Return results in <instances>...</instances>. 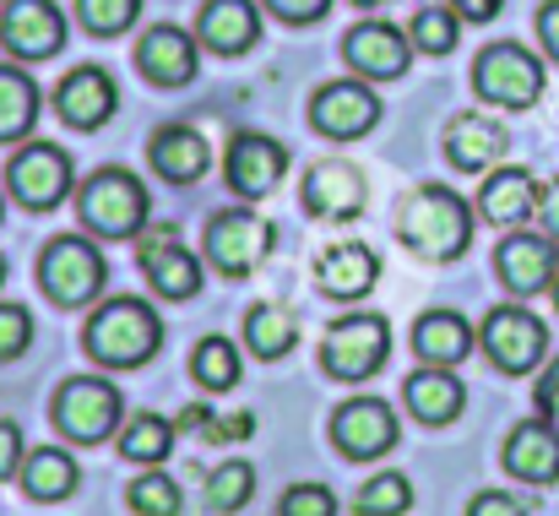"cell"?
Instances as JSON below:
<instances>
[{
	"mask_svg": "<svg viewBox=\"0 0 559 516\" xmlns=\"http://www.w3.org/2000/svg\"><path fill=\"white\" fill-rule=\"evenodd\" d=\"M413 348L424 364H462L473 353V327L456 316V310H429L418 327H413Z\"/></svg>",
	"mask_w": 559,
	"mask_h": 516,
	"instance_id": "cell-28",
	"label": "cell"
},
{
	"mask_svg": "<svg viewBox=\"0 0 559 516\" xmlns=\"http://www.w3.org/2000/svg\"><path fill=\"white\" fill-rule=\"evenodd\" d=\"M343 55H348V66H354L359 77L385 82V77H402V71H407L413 38H407L402 27H391V22H359V27L343 38Z\"/></svg>",
	"mask_w": 559,
	"mask_h": 516,
	"instance_id": "cell-17",
	"label": "cell"
},
{
	"mask_svg": "<svg viewBox=\"0 0 559 516\" xmlns=\"http://www.w3.org/2000/svg\"><path fill=\"white\" fill-rule=\"evenodd\" d=\"M272 245H277V228L266 218H255V212H217L206 223V261L217 272H228V278L255 272L272 256Z\"/></svg>",
	"mask_w": 559,
	"mask_h": 516,
	"instance_id": "cell-8",
	"label": "cell"
},
{
	"mask_svg": "<svg viewBox=\"0 0 559 516\" xmlns=\"http://www.w3.org/2000/svg\"><path fill=\"white\" fill-rule=\"evenodd\" d=\"M22 430L16 424H0V479H11V473H22Z\"/></svg>",
	"mask_w": 559,
	"mask_h": 516,
	"instance_id": "cell-42",
	"label": "cell"
},
{
	"mask_svg": "<svg viewBox=\"0 0 559 516\" xmlns=\"http://www.w3.org/2000/svg\"><path fill=\"white\" fill-rule=\"evenodd\" d=\"M354 5H380V0H354Z\"/></svg>",
	"mask_w": 559,
	"mask_h": 516,
	"instance_id": "cell-48",
	"label": "cell"
},
{
	"mask_svg": "<svg viewBox=\"0 0 559 516\" xmlns=\"http://www.w3.org/2000/svg\"><path fill=\"white\" fill-rule=\"evenodd\" d=\"M55 424H60V435H71L82 446H98L120 424V391L98 375H76L55 391Z\"/></svg>",
	"mask_w": 559,
	"mask_h": 516,
	"instance_id": "cell-7",
	"label": "cell"
},
{
	"mask_svg": "<svg viewBox=\"0 0 559 516\" xmlns=\"http://www.w3.org/2000/svg\"><path fill=\"white\" fill-rule=\"evenodd\" d=\"M538 38H544V49L559 60V0H549V5L538 11Z\"/></svg>",
	"mask_w": 559,
	"mask_h": 516,
	"instance_id": "cell-46",
	"label": "cell"
},
{
	"mask_svg": "<svg viewBox=\"0 0 559 516\" xmlns=\"http://www.w3.org/2000/svg\"><path fill=\"white\" fill-rule=\"evenodd\" d=\"M5 185L33 212L60 207L71 196V159H66V148H55V142H22L11 153V164H5Z\"/></svg>",
	"mask_w": 559,
	"mask_h": 516,
	"instance_id": "cell-9",
	"label": "cell"
},
{
	"mask_svg": "<svg viewBox=\"0 0 559 516\" xmlns=\"http://www.w3.org/2000/svg\"><path fill=\"white\" fill-rule=\"evenodd\" d=\"M467 516H527V506H522L516 495H506V490H484V495L467 506Z\"/></svg>",
	"mask_w": 559,
	"mask_h": 516,
	"instance_id": "cell-41",
	"label": "cell"
},
{
	"mask_svg": "<svg viewBox=\"0 0 559 516\" xmlns=\"http://www.w3.org/2000/svg\"><path fill=\"white\" fill-rule=\"evenodd\" d=\"M402 397H407V408H413L424 424H451V419L462 413V402H467L462 380H456L445 364H424V370H413L407 386H402Z\"/></svg>",
	"mask_w": 559,
	"mask_h": 516,
	"instance_id": "cell-25",
	"label": "cell"
},
{
	"mask_svg": "<svg viewBox=\"0 0 559 516\" xmlns=\"http://www.w3.org/2000/svg\"><path fill=\"white\" fill-rule=\"evenodd\" d=\"M506 473L527 479V484H555L559 479V430L549 419L516 424L506 441Z\"/></svg>",
	"mask_w": 559,
	"mask_h": 516,
	"instance_id": "cell-22",
	"label": "cell"
},
{
	"mask_svg": "<svg viewBox=\"0 0 559 516\" xmlns=\"http://www.w3.org/2000/svg\"><path fill=\"white\" fill-rule=\"evenodd\" d=\"M76 484H82V473H76L71 452H60V446H38V452L22 457V490H27L33 501H66Z\"/></svg>",
	"mask_w": 559,
	"mask_h": 516,
	"instance_id": "cell-29",
	"label": "cell"
},
{
	"mask_svg": "<svg viewBox=\"0 0 559 516\" xmlns=\"http://www.w3.org/2000/svg\"><path fill=\"white\" fill-rule=\"evenodd\" d=\"M131 506L142 516H180V484L169 473H147L131 484Z\"/></svg>",
	"mask_w": 559,
	"mask_h": 516,
	"instance_id": "cell-37",
	"label": "cell"
},
{
	"mask_svg": "<svg viewBox=\"0 0 559 516\" xmlns=\"http://www.w3.org/2000/svg\"><path fill=\"white\" fill-rule=\"evenodd\" d=\"M153 169L164 174V179H175V185H190V179H201L206 164H212V148H206V137L201 131H190V126H164L158 137H153Z\"/></svg>",
	"mask_w": 559,
	"mask_h": 516,
	"instance_id": "cell-27",
	"label": "cell"
},
{
	"mask_svg": "<svg viewBox=\"0 0 559 516\" xmlns=\"http://www.w3.org/2000/svg\"><path fill=\"white\" fill-rule=\"evenodd\" d=\"M0 212H5V201H0Z\"/></svg>",
	"mask_w": 559,
	"mask_h": 516,
	"instance_id": "cell-51",
	"label": "cell"
},
{
	"mask_svg": "<svg viewBox=\"0 0 559 516\" xmlns=\"http://www.w3.org/2000/svg\"><path fill=\"white\" fill-rule=\"evenodd\" d=\"M365 201H370V185H365V174L354 169V164L326 159V164H316V169L305 174V207H310V218H321V223L359 218Z\"/></svg>",
	"mask_w": 559,
	"mask_h": 516,
	"instance_id": "cell-14",
	"label": "cell"
},
{
	"mask_svg": "<svg viewBox=\"0 0 559 516\" xmlns=\"http://www.w3.org/2000/svg\"><path fill=\"white\" fill-rule=\"evenodd\" d=\"M164 343V321L147 300H109L104 310H93L87 321V348L98 364L109 370H136L147 364Z\"/></svg>",
	"mask_w": 559,
	"mask_h": 516,
	"instance_id": "cell-2",
	"label": "cell"
},
{
	"mask_svg": "<svg viewBox=\"0 0 559 516\" xmlns=\"http://www.w3.org/2000/svg\"><path fill=\"white\" fill-rule=\"evenodd\" d=\"M245 338H250V348L261 359H283V353H294V343H299V321L283 305H255L250 321H245Z\"/></svg>",
	"mask_w": 559,
	"mask_h": 516,
	"instance_id": "cell-31",
	"label": "cell"
},
{
	"mask_svg": "<svg viewBox=\"0 0 559 516\" xmlns=\"http://www.w3.org/2000/svg\"><path fill=\"white\" fill-rule=\"evenodd\" d=\"M277 516H337V495H332L326 484H294V490L283 495Z\"/></svg>",
	"mask_w": 559,
	"mask_h": 516,
	"instance_id": "cell-39",
	"label": "cell"
},
{
	"mask_svg": "<svg viewBox=\"0 0 559 516\" xmlns=\"http://www.w3.org/2000/svg\"><path fill=\"white\" fill-rule=\"evenodd\" d=\"M0 44H5L16 60H49V55H60V44H66V16H60L49 0H5Z\"/></svg>",
	"mask_w": 559,
	"mask_h": 516,
	"instance_id": "cell-13",
	"label": "cell"
},
{
	"mask_svg": "<svg viewBox=\"0 0 559 516\" xmlns=\"http://www.w3.org/2000/svg\"><path fill=\"white\" fill-rule=\"evenodd\" d=\"M506 148H511V137H506V126H495L489 115H456V120L445 126V153H451L456 169H467V174L495 169V164L506 159Z\"/></svg>",
	"mask_w": 559,
	"mask_h": 516,
	"instance_id": "cell-23",
	"label": "cell"
},
{
	"mask_svg": "<svg viewBox=\"0 0 559 516\" xmlns=\"http://www.w3.org/2000/svg\"><path fill=\"white\" fill-rule=\"evenodd\" d=\"M385 353H391V321L374 310H354V316L332 321L321 338V359L337 380H370L385 364Z\"/></svg>",
	"mask_w": 559,
	"mask_h": 516,
	"instance_id": "cell-4",
	"label": "cell"
},
{
	"mask_svg": "<svg viewBox=\"0 0 559 516\" xmlns=\"http://www.w3.org/2000/svg\"><path fill=\"white\" fill-rule=\"evenodd\" d=\"M261 33V16L250 0H206L201 5V22H195V38L212 49V55H245Z\"/></svg>",
	"mask_w": 559,
	"mask_h": 516,
	"instance_id": "cell-24",
	"label": "cell"
},
{
	"mask_svg": "<svg viewBox=\"0 0 559 516\" xmlns=\"http://www.w3.org/2000/svg\"><path fill=\"white\" fill-rule=\"evenodd\" d=\"M115 104H120V93H115V77H109L104 66H82V71H71V77L55 87V109H60V120L76 126V131H98V126L115 115Z\"/></svg>",
	"mask_w": 559,
	"mask_h": 516,
	"instance_id": "cell-16",
	"label": "cell"
},
{
	"mask_svg": "<svg viewBox=\"0 0 559 516\" xmlns=\"http://www.w3.org/2000/svg\"><path fill=\"white\" fill-rule=\"evenodd\" d=\"M76 5H82L87 33H104V38L126 33L136 22V11H142V0H76Z\"/></svg>",
	"mask_w": 559,
	"mask_h": 516,
	"instance_id": "cell-38",
	"label": "cell"
},
{
	"mask_svg": "<svg viewBox=\"0 0 559 516\" xmlns=\"http://www.w3.org/2000/svg\"><path fill=\"white\" fill-rule=\"evenodd\" d=\"M478 212L489 218V223H527L533 212H538V179L527 169H495L484 179V190H478Z\"/></svg>",
	"mask_w": 559,
	"mask_h": 516,
	"instance_id": "cell-26",
	"label": "cell"
},
{
	"mask_svg": "<svg viewBox=\"0 0 559 516\" xmlns=\"http://www.w3.org/2000/svg\"><path fill=\"white\" fill-rule=\"evenodd\" d=\"M500 5L506 0H451V11L467 16V22H489V16H500Z\"/></svg>",
	"mask_w": 559,
	"mask_h": 516,
	"instance_id": "cell-47",
	"label": "cell"
},
{
	"mask_svg": "<svg viewBox=\"0 0 559 516\" xmlns=\"http://www.w3.org/2000/svg\"><path fill=\"white\" fill-rule=\"evenodd\" d=\"M136 256H142V267H147V278H153V289L164 300H190L201 289V261L180 245V228L175 223H142Z\"/></svg>",
	"mask_w": 559,
	"mask_h": 516,
	"instance_id": "cell-11",
	"label": "cell"
},
{
	"mask_svg": "<svg viewBox=\"0 0 559 516\" xmlns=\"http://www.w3.org/2000/svg\"><path fill=\"white\" fill-rule=\"evenodd\" d=\"M500 267V283L511 294H538V289H555L559 278V256H555V239L549 234H511L495 256Z\"/></svg>",
	"mask_w": 559,
	"mask_h": 516,
	"instance_id": "cell-18",
	"label": "cell"
},
{
	"mask_svg": "<svg viewBox=\"0 0 559 516\" xmlns=\"http://www.w3.org/2000/svg\"><path fill=\"white\" fill-rule=\"evenodd\" d=\"M33 343V316L22 305H0V359H22Z\"/></svg>",
	"mask_w": 559,
	"mask_h": 516,
	"instance_id": "cell-40",
	"label": "cell"
},
{
	"mask_svg": "<svg viewBox=\"0 0 559 516\" xmlns=\"http://www.w3.org/2000/svg\"><path fill=\"white\" fill-rule=\"evenodd\" d=\"M0 283H5V261H0Z\"/></svg>",
	"mask_w": 559,
	"mask_h": 516,
	"instance_id": "cell-50",
	"label": "cell"
},
{
	"mask_svg": "<svg viewBox=\"0 0 559 516\" xmlns=\"http://www.w3.org/2000/svg\"><path fill=\"white\" fill-rule=\"evenodd\" d=\"M538 408H544V419L559 430V359L544 370V380H538Z\"/></svg>",
	"mask_w": 559,
	"mask_h": 516,
	"instance_id": "cell-45",
	"label": "cell"
},
{
	"mask_svg": "<svg viewBox=\"0 0 559 516\" xmlns=\"http://www.w3.org/2000/svg\"><path fill=\"white\" fill-rule=\"evenodd\" d=\"M407 506H413V484L402 473H374L370 484L359 490V501H354L359 516H402Z\"/></svg>",
	"mask_w": 559,
	"mask_h": 516,
	"instance_id": "cell-35",
	"label": "cell"
},
{
	"mask_svg": "<svg viewBox=\"0 0 559 516\" xmlns=\"http://www.w3.org/2000/svg\"><path fill=\"white\" fill-rule=\"evenodd\" d=\"M396 234L424 261H456L467 250V239H473V212H467V201L451 185H418L402 201Z\"/></svg>",
	"mask_w": 559,
	"mask_h": 516,
	"instance_id": "cell-1",
	"label": "cell"
},
{
	"mask_svg": "<svg viewBox=\"0 0 559 516\" xmlns=\"http://www.w3.org/2000/svg\"><path fill=\"white\" fill-rule=\"evenodd\" d=\"M288 169V148L283 142H272V137H255V131H245V137H234V148H228V185L239 190V196H266V190H277V179Z\"/></svg>",
	"mask_w": 559,
	"mask_h": 516,
	"instance_id": "cell-20",
	"label": "cell"
},
{
	"mask_svg": "<svg viewBox=\"0 0 559 516\" xmlns=\"http://www.w3.org/2000/svg\"><path fill=\"white\" fill-rule=\"evenodd\" d=\"M310 120H316L326 137L354 142V137L374 131V120H380V98H374L365 82H332V87H321V93H316Z\"/></svg>",
	"mask_w": 559,
	"mask_h": 516,
	"instance_id": "cell-15",
	"label": "cell"
},
{
	"mask_svg": "<svg viewBox=\"0 0 559 516\" xmlns=\"http://www.w3.org/2000/svg\"><path fill=\"white\" fill-rule=\"evenodd\" d=\"M283 22H316V16H326V5L332 0H266Z\"/></svg>",
	"mask_w": 559,
	"mask_h": 516,
	"instance_id": "cell-43",
	"label": "cell"
},
{
	"mask_svg": "<svg viewBox=\"0 0 559 516\" xmlns=\"http://www.w3.org/2000/svg\"><path fill=\"white\" fill-rule=\"evenodd\" d=\"M175 441H180V424H169L164 413H136V419L126 424L120 452H126L131 462H164V457L175 452Z\"/></svg>",
	"mask_w": 559,
	"mask_h": 516,
	"instance_id": "cell-32",
	"label": "cell"
},
{
	"mask_svg": "<svg viewBox=\"0 0 559 516\" xmlns=\"http://www.w3.org/2000/svg\"><path fill=\"white\" fill-rule=\"evenodd\" d=\"M533 218L544 223V234H549V239H559V179L538 185V212H533Z\"/></svg>",
	"mask_w": 559,
	"mask_h": 516,
	"instance_id": "cell-44",
	"label": "cell"
},
{
	"mask_svg": "<svg viewBox=\"0 0 559 516\" xmlns=\"http://www.w3.org/2000/svg\"><path fill=\"white\" fill-rule=\"evenodd\" d=\"M195 380L206 391L239 386V348L228 343V338H201V348H195Z\"/></svg>",
	"mask_w": 559,
	"mask_h": 516,
	"instance_id": "cell-34",
	"label": "cell"
},
{
	"mask_svg": "<svg viewBox=\"0 0 559 516\" xmlns=\"http://www.w3.org/2000/svg\"><path fill=\"white\" fill-rule=\"evenodd\" d=\"M104 278H109V261H104L82 234H60V239L44 245L38 283H44V294H49L55 305H87V300H98Z\"/></svg>",
	"mask_w": 559,
	"mask_h": 516,
	"instance_id": "cell-5",
	"label": "cell"
},
{
	"mask_svg": "<svg viewBox=\"0 0 559 516\" xmlns=\"http://www.w3.org/2000/svg\"><path fill=\"white\" fill-rule=\"evenodd\" d=\"M484 353L506 375H527L549 353V327L533 310H522V305H500V310L484 316Z\"/></svg>",
	"mask_w": 559,
	"mask_h": 516,
	"instance_id": "cell-10",
	"label": "cell"
},
{
	"mask_svg": "<svg viewBox=\"0 0 559 516\" xmlns=\"http://www.w3.org/2000/svg\"><path fill=\"white\" fill-rule=\"evenodd\" d=\"M255 495V468L250 462H223L206 484V506L212 512H239L245 501Z\"/></svg>",
	"mask_w": 559,
	"mask_h": 516,
	"instance_id": "cell-36",
	"label": "cell"
},
{
	"mask_svg": "<svg viewBox=\"0 0 559 516\" xmlns=\"http://www.w3.org/2000/svg\"><path fill=\"white\" fill-rule=\"evenodd\" d=\"M136 66L147 71V82L158 87H186L201 66V49L186 27H147L142 44H136Z\"/></svg>",
	"mask_w": 559,
	"mask_h": 516,
	"instance_id": "cell-19",
	"label": "cell"
},
{
	"mask_svg": "<svg viewBox=\"0 0 559 516\" xmlns=\"http://www.w3.org/2000/svg\"><path fill=\"white\" fill-rule=\"evenodd\" d=\"M555 305H559V278H555Z\"/></svg>",
	"mask_w": 559,
	"mask_h": 516,
	"instance_id": "cell-49",
	"label": "cell"
},
{
	"mask_svg": "<svg viewBox=\"0 0 559 516\" xmlns=\"http://www.w3.org/2000/svg\"><path fill=\"white\" fill-rule=\"evenodd\" d=\"M456 33H462V16L451 5H424L413 16V27H407V38H413L418 55H451L456 49Z\"/></svg>",
	"mask_w": 559,
	"mask_h": 516,
	"instance_id": "cell-33",
	"label": "cell"
},
{
	"mask_svg": "<svg viewBox=\"0 0 559 516\" xmlns=\"http://www.w3.org/2000/svg\"><path fill=\"white\" fill-rule=\"evenodd\" d=\"M374 278H380V261H374L370 245H359V239H343V245L321 250V261H316V283H321V294L348 300V305L370 294Z\"/></svg>",
	"mask_w": 559,
	"mask_h": 516,
	"instance_id": "cell-21",
	"label": "cell"
},
{
	"mask_svg": "<svg viewBox=\"0 0 559 516\" xmlns=\"http://www.w3.org/2000/svg\"><path fill=\"white\" fill-rule=\"evenodd\" d=\"M332 441H337V446H343V457H354V462H374V457H385V452L402 441L396 408H391V402H380V397H354V402H343V408H337V419H332Z\"/></svg>",
	"mask_w": 559,
	"mask_h": 516,
	"instance_id": "cell-12",
	"label": "cell"
},
{
	"mask_svg": "<svg viewBox=\"0 0 559 516\" xmlns=\"http://www.w3.org/2000/svg\"><path fill=\"white\" fill-rule=\"evenodd\" d=\"M82 223L104 239H136L147 223V190L126 169H98L82 185Z\"/></svg>",
	"mask_w": 559,
	"mask_h": 516,
	"instance_id": "cell-3",
	"label": "cell"
},
{
	"mask_svg": "<svg viewBox=\"0 0 559 516\" xmlns=\"http://www.w3.org/2000/svg\"><path fill=\"white\" fill-rule=\"evenodd\" d=\"M33 120H38V87L22 71L0 66V142H22Z\"/></svg>",
	"mask_w": 559,
	"mask_h": 516,
	"instance_id": "cell-30",
	"label": "cell"
},
{
	"mask_svg": "<svg viewBox=\"0 0 559 516\" xmlns=\"http://www.w3.org/2000/svg\"><path fill=\"white\" fill-rule=\"evenodd\" d=\"M473 87L500 109H527L544 93V60L522 44H489L473 66Z\"/></svg>",
	"mask_w": 559,
	"mask_h": 516,
	"instance_id": "cell-6",
	"label": "cell"
}]
</instances>
